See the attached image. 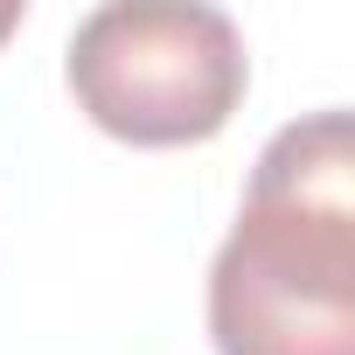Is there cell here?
I'll return each mask as SVG.
<instances>
[{
  "label": "cell",
  "mask_w": 355,
  "mask_h": 355,
  "mask_svg": "<svg viewBox=\"0 0 355 355\" xmlns=\"http://www.w3.org/2000/svg\"><path fill=\"white\" fill-rule=\"evenodd\" d=\"M216 355H355V132L313 112L258 153L209 265Z\"/></svg>",
  "instance_id": "1"
},
{
  "label": "cell",
  "mask_w": 355,
  "mask_h": 355,
  "mask_svg": "<svg viewBox=\"0 0 355 355\" xmlns=\"http://www.w3.org/2000/svg\"><path fill=\"white\" fill-rule=\"evenodd\" d=\"M77 112L125 146H202L230 125L251 84L244 35L202 0H112L70 35Z\"/></svg>",
  "instance_id": "2"
},
{
  "label": "cell",
  "mask_w": 355,
  "mask_h": 355,
  "mask_svg": "<svg viewBox=\"0 0 355 355\" xmlns=\"http://www.w3.org/2000/svg\"><path fill=\"white\" fill-rule=\"evenodd\" d=\"M15 28H21V0H0V42H8Z\"/></svg>",
  "instance_id": "3"
}]
</instances>
